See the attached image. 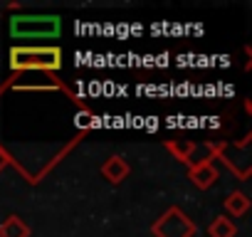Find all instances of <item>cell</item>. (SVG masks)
Returning <instances> with one entry per match:
<instances>
[{
    "mask_svg": "<svg viewBox=\"0 0 252 237\" xmlns=\"http://www.w3.org/2000/svg\"><path fill=\"white\" fill-rule=\"evenodd\" d=\"M188 178H190V183H193L195 188L208 190V188H213L215 180H218V168H215L213 163H198V166H190Z\"/></svg>",
    "mask_w": 252,
    "mask_h": 237,
    "instance_id": "4",
    "label": "cell"
},
{
    "mask_svg": "<svg viewBox=\"0 0 252 237\" xmlns=\"http://www.w3.org/2000/svg\"><path fill=\"white\" fill-rule=\"evenodd\" d=\"M156 237H193L195 225L181 207H168L151 227Z\"/></svg>",
    "mask_w": 252,
    "mask_h": 237,
    "instance_id": "3",
    "label": "cell"
},
{
    "mask_svg": "<svg viewBox=\"0 0 252 237\" xmlns=\"http://www.w3.org/2000/svg\"><path fill=\"white\" fill-rule=\"evenodd\" d=\"M208 235L210 237H235L237 235V227L230 217H215L208 227Z\"/></svg>",
    "mask_w": 252,
    "mask_h": 237,
    "instance_id": "8",
    "label": "cell"
},
{
    "mask_svg": "<svg viewBox=\"0 0 252 237\" xmlns=\"http://www.w3.org/2000/svg\"><path fill=\"white\" fill-rule=\"evenodd\" d=\"M129 171H131L129 163H126L121 156H109V158L101 163V176H104L109 183H114V185L121 183L126 176H129Z\"/></svg>",
    "mask_w": 252,
    "mask_h": 237,
    "instance_id": "5",
    "label": "cell"
},
{
    "mask_svg": "<svg viewBox=\"0 0 252 237\" xmlns=\"http://www.w3.org/2000/svg\"><path fill=\"white\" fill-rule=\"evenodd\" d=\"M166 148L178 158V161H186V163H190V156H193V148H195V144H190V141H173V144H166Z\"/></svg>",
    "mask_w": 252,
    "mask_h": 237,
    "instance_id": "9",
    "label": "cell"
},
{
    "mask_svg": "<svg viewBox=\"0 0 252 237\" xmlns=\"http://www.w3.org/2000/svg\"><path fill=\"white\" fill-rule=\"evenodd\" d=\"M0 237H30V227L25 225L23 217L10 215L8 220H3V225H0Z\"/></svg>",
    "mask_w": 252,
    "mask_h": 237,
    "instance_id": "7",
    "label": "cell"
},
{
    "mask_svg": "<svg viewBox=\"0 0 252 237\" xmlns=\"http://www.w3.org/2000/svg\"><path fill=\"white\" fill-rule=\"evenodd\" d=\"M10 67L18 72H25V69L57 72L62 67V50L60 47H13Z\"/></svg>",
    "mask_w": 252,
    "mask_h": 237,
    "instance_id": "1",
    "label": "cell"
},
{
    "mask_svg": "<svg viewBox=\"0 0 252 237\" xmlns=\"http://www.w3.org/2000/svg\"><path fill=\"white\" fill-rule=\"evenodd\" d=\"M62 20L57 15H37V18H13L10 32L13 37H57Z\"/></svg>",
    "mask_w": 252,
    "mask_h": 237,
    "instance_id": "2",
    "label": "cell"
},
{
    "mask_svg": "<svg viewBox=\"0 0 252 237\" xmlns=\"http://www.w3.org/2000/svg\"><path fill=\"white\" fill-rule=\"evenodd\" d=\"M222 205H225V212H227V215L240 217V215H245V212L250 210V198H247L245 193L235 190V193H230V195L222 200Z\"/></svg>",
    "mask_w": 252,
    "mask_h": 237,
    "instance_id": "6",
    "label": "cell"
},
{
    "mask_svg": "<svg viewBox=\"0 0 252 237\" xmlns=\"http://www.w3.org/2000/svg\"><path fill=\"white\" fill-rule=\"evenodd\" d=\"M77 126H79V129H87V126H92V116H89L87 111H82V114L77 116Z\"/></svg>",
    "mask_w": 252,
    "mask_h": 237,
    "instance_id": "10",
    "label": "cell"
}]
</instances>
